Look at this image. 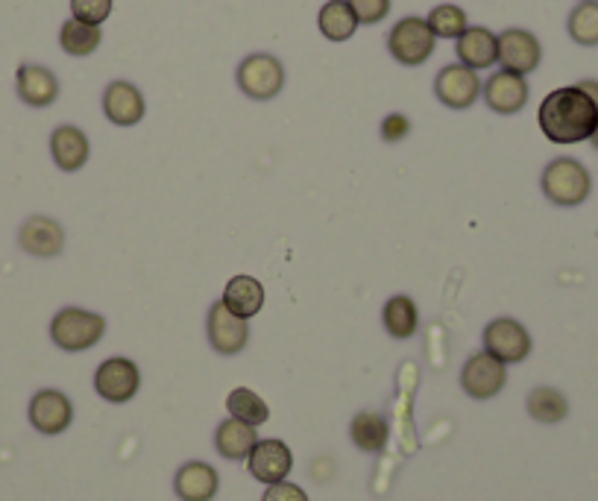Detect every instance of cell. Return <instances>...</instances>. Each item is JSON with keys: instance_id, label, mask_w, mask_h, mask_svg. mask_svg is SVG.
<instances>
[{"instance_id": "1", "label": "cell", "mask_w": 598, "mask_h": 501, "mask_svg": "<svg viewBox=\"0 0 598 501\" xmlns=\"http://www.w3.org/2000/svg\"><path fill=\"white\" fill-rule=\"evenodd\" d=\"M536 121L545 138L554 144H578L596 135L598 105L580 86H566L545 97Z\"/></svg>"}, {"instance_id": "2", "label": "cell", "mask_w": 598, "mask_h": 501, "mask_svg": "<svg viewBox=\"0 0 598 501\" xmlns=\"http://www.w3.org/2000/svg\"><path fill=\"white\" fill-rule=\"evenodd\" d=\"M106 332V320L95 311L86 308H62L59 314L53 316L51 337L53 343L65 352H82L91 349Z\"/></svg>"}, {"instance_id": "3", "label": "cell", "mask_w": 598, "mask_h": 501, "mask_svg": "<svg viewBox=\"0 0 598 501\" xmlns=\"http://www.w3.org/2000/svg\"><path fill=\"white\" fill-rule=\"evenodd\" d=\"M589 188H593V179L587 167L575 158H554L543 170V193L554 205H563V209L580 205L589 197Z\"/></svg>"}, {"instance_id": "4", "label": "cell", "mask_w": 598, "mask_h": 501, "mask_svg": "<svg viewBox=\"0 0 598 501\" xmlns=\"http://www.w3.org/2000/svg\"><path fill=\"white\" fill-rule=\"evenodd\" d=\"M434 42H438V35L431 33L429 21L411 15L394 24V30L387 35V51L396 62L413 68V65H422L434 53Z\"/></svg>"}, {"instance_id": "5", "label": "cell", "mask_w": 598, "mask_h": 501, "mask_svg": "<svg viewBox=\"0 0 598 501\" xmlns=\"http://www.w3.org/2000/svg\"><path fill=\"white\" fill-rule=\"evenodd\" d=\"M237 86L253 100H273L285 86V68L270 53H253L237 65Z\"/></svg>"}, {"instance_id": "6", "label": "cell", "mask_w": 598, "mask_h": 501, "mask_svg": "<svg viewBox=\"0 0 598 501\" xmlns=\"http://www.w3.org/2000/svg\"><path fill=\"white\" fill-rule=\"evenodd\" d=\"M484 352H490L501 364H519L531 355V334L517 320L499 316L484 329Z\"/></svg>"}, {"instance_id": "7", "label": "cell", "mask_w": 598, "mask_h": 501, "mask_svg": "<svg viewBox=\"0 0 598 501\" xmlns=\"http://www.w3.org/2000/svg\"><path fill=\"white\" fill-rule=\"evenodd\" d=\"M508 381V364L492 358L490 352H475L461 369V387L473 399H492Z\"/></svg>"}, {"instance_id": "8", "label": "cell", "mask_w": 598, "mask_h": 501, "mask_svg": "<svg viewBox=\"0 0 598 501\" xmlns=\"http://www.w3.org/2000/svg\"><path fill=\"white\" fill-rule=\"evenodd\" d=\"M141 372L130 358L103 360L95 372V390L106 402H130L139 393Z\"/></svg>"}, {"instance_id": "9", "label": "cell", "mask_w": 598, "mask_h": 501, "mask_svg": "<svg viewBox=\"0 0 598 501\" xmlns=\"http://www.w3.org/2000/svg\"><path fill=\"white\" fill-rule=\"evenodd\" d=\"M434 94L449 109H469L481 94V79L466 65H446L434 79Z\"/></svg>"}, {"instance_id": "10", "label": "cell", "mask_w": 598, "mask_h": 501, "mask_svg": "<svg viewBox=\"0 0 598 501\" xmlns=\"http://www.w3.org/2000/svg\"><path fill=\"white\" fill-rule=\"evenodd\" d=\"M540 59H543V47H540L534 33H528V30H505L499 35L501 70L525 77V74L536 70Z\"/></svg>"}, {"instance_id": "11", "label": "cell", "mask_w": 598, "mask_h": 501, "mask_svg": "<svg viewBox=\"0 0 598 501\" xmlns=\"http://www.w3.org/2000/svg\"><path fill=\"white\" fill-rule=\"evenodd\" d=\"M250 341L244 316L232 314L223 302H214L209 311V343L220 355H237Z\"/></svg>"}, {"instance_id": "12", "label": "cell", "mask_w": 598, "mask_h": 501, "mask_svg": "<svg viewBox=\"0 0 598 501\" xmlns=\"http://www.w3.org/2000/svg\"><path fill=\"white\" fill-rule=\"evenodd\" d=\"M74 420V408L70 399L59 390H38L30 402V422L35 431H42L47 437L62 434Z\"/></svg>"}, {"instance_id": "13", "label": "cell", "mask_w": 598, "mask_h": 501, "mask_svg": "<svg viewBox=\"0 0 598 501\" xmlns=\"http://www.w3.org/2000/svg\"><path fill=\"white\" fill-rule=\"evenodd\" d=\"M250 472L262 483H279L288 478L290 466H294V455L281 439H258L255 448L246 457Z\"/></svg>"}, {"instance_id": "14", "label": "cell", "mask_w": 598, "mask_h": 501, "mask_svg": "<svg viewBox=\"0 0 598 501\" xmlns=\"http://www.w3.org/2000/svg\"><path fill=\"white\" fill-rule=\"evenodd\" d=\"M21 249L35 258H56L65 249V229L51 218H30L18 232Z\"/></svg>"}, {"instance_id": "15", "label": "cell", "mask_w": 598, "mask_h": 501, "mask_svg": "<svg viewBox=\"0 0 598 501\" xmlns=\"http://www.w3.org/2000/svg\"><path fill=\"white\" fill-rule=\"evenodd\" d=\"M481 94L496 114H517L528 103V82L519 74L496 70L481 88Z\"/></svg>"}, {"instance_id": "16", "label": "cell", "mask_w": 598, "mask_h": 501, "mask_svg": "<svg viewBox=\"0 0 598 501\" xmlns=\"http://www.w3.org/2000/svg\"><path fill=\"white\" fill-rule=\"evenodd\" d=\"M457 59L473 70L490 68L499 62V35H492L487 26H466L457 38Z\"/></svg>"}, {"instance_id": "17", "label": "cell", "mask_w": 598, "mask_h": 501, "mask_svg": "<svg viewBox=\"0 0 598 501\" xmlns=\"http://www.w3.org/2000/svg\"><path fill=\"white\" fill-rule=\"evenodd\" d=\"M103 112L118 126H135L144 118V94L132 82L118 79L103 91Z\"/></svg>"}, {"instance_id": "18", "label": "cell", "mask_w": 598, "mask_h": 501, "mask_svg": "<svg viewBox=\"0 0 598 501\" xmlns=\"http://www.w3.org/2000/svg\"><path fill=\"white\" fill-rule=\"evenodd\" d=\"M15 86L18 97L26 105H35V109H44L59 97V79H56L53 70L42 68V65H21L15 74Z\"/></svg>"}, {"instance_id": "19", "label": "cell", "mask_w": 598, "mask_h": 501, "mask_svg": "<svg viewBox=\"0 0 598 501\" xmlns=\"http://www.w3.org/2000/svg\"><path fill=\"white\" fill-rule=\"evenodd\" d=\"M51 153L53 162L65 170V174H74L79 167L88 162V138L86 132L79 130V126H59V130H53L51 135Z\"/></svg>"}, {"instance_id": "20", "label": "cell", "mask_w": 598, "mask_h": 501, "mask_svg": "<svg viewBox=\"0 0 598 501\" xmlns=\"http://www.w3.org/2000/svg\"><path fill=\"white\" fill-rule=\"evenodd\" d=\"M218 492V472L209 464H185L176 472V496L182 501H211Z\"/></svg>"}, {"instance_id": "21", "label": "cell", "mask_w": 598, "mask_h": 501, "mask_svg": "<svg viewBox=\"0 0 598 501\" xmlns=\"http://www.w3.org/2000/svg\"><path fill=\"white\" fill-rule=\"evenodd\" d=\"M220 302H223L232 314L250 320V316L258 314L264 305L262 281L253 279V276H232V279L226 281V290H223V299H220Z\"/></svg>"}, {"instance_id": "22", "label": "cell", "mask_w": 598, "mask_h": 501, "mask_svg": "<svg viewBox=\"0 0 598 501\" xmlns=\"http://www.w3.org/2000/svg\"><path fill=\"white\" fill-rule=\"evenodd\" d=\"M214 443H218L220 455L229 457V460H244L255 448L258 437H255L253 425L241 420H226L214 434Z\"/></svg>"}, {"instance_id": "23", "label": "cell", "mask_w": 598, "mask_h": 501, "mask_svg": "<svg viewBox=\"0 0 598 501\" xmlns=\"http://www.w3.org/2000/svg\"><path fill=\"white\" fill-rule=\"evenodd\" d=\"M317 24H320V33L329 38V42H346L355 35L358 30V18L352 12V7L346 0H329L320 9V18H317Z\"/></svg>"}, {"instance_id": "24", "label": "cell", "mask_w": 598, "mask_h": 501, "mask_svg": "<svg viewBox=\"0 0 598 501\" xmlns=\"http://www.w3.org/2000/svg\"><path fill=\"white\" fill-rule=\"evenodd\" d=\"M381 320H385V329L394 334L396 341H405V337H413V334H417L420 311H417L411 297H390L387 299Z\"/></svg>"}, {"instance_id": "25", "label": "cell", "mask_w": 598, "mask_h": 501, "mask_svg": "<svg viewBox=\"0 0 598 501\" xmlns=\"http://www.w3.org/2000/svg\"><path fill=\"white\" fill-rule=\"evenodd\" d=\"M59 42H62V51L70 53V56H88V53H95L97 47H100L103 33H100V26L82 24V21H77V18H70V21L62 24Z\"/></svg>"}, {"instance_id": "26", "label": "cell", "mask_w": 598, "mask_h": 501, "mask_svg": "<svg viewBox=\"0 0 598 501\" xmlns=\"http://www.w3.org/2000/svg\"><path fill=\"white\" fill-rule=\"evenodd\" d=\"M352 443L361 448V452H381L387 446V422L385 416H378V413H358L355 420H352Z\"/></svg>"}, {"instance_id": "27", "label": "cell", "mask_w": 598, "mask_h": 501, "mask_svg": "<svg viewBox=\"0 0 598 501\" xmlns=\"http://www.w3.org/2000/svg\"><path fill=\"white\" fill-rule=\"evenodd\" d=\"M528 413L534 416L536 422H561L566 420V413H569V402H566V396L561 390H554V387H536L528 396Z\"/></svg>"}, {"instance_id": "28", "label": "cell", "mask_w": 598, "mask_h": 501, "mask_svg": "<svg viewBox=\"0 0 598 501\" xmlns=\"http://www.w3.org/2000/svg\"><path fill=\"white\" fill-rule=\"evenodd\" d=\"M226 408L229 413H232V420L246 422V425H253V428L270 420V408H267L262 396L253 393L250 387H237V390H232L226 399Z\"/></svg>"}, {"instance_id": "29", "label": "cell", "mask_w": 598, "mask_h": 501, "mask_svg": "<svg viewBox=\"0 0 598 501\" xmlns=\"http://www.w3.org/2000/svg\"><path fill=\"white\" fill-rule=\"evenodd\" d=\"M569 35L584 47L598 44V3L596 0H580L569 15Z\"/></svg>"}, {"instance_id": "30", "label": "cell", "mask_w": 598, "mask_h": 501, "mask_svg": "<svg viewBox=\"0 0 598 501\" xmlns=\"http://www.w3.org/2000/svg\"><path fill=\"white\" fill-rule=\"evenodd\" d=\"M431 33L440 35V38H461L466 30V12L455 3H443V7H434L429 15Z\"/></svg>"}, {"instance_id": "31", "label": "cell", "mask_w": 598, "mask_h": 501, "mask_svg": "<svg viewBox=\"0 0 598 501\" xmlns=\"http://www.w3.org/2000/svg\"><path fill=\"white\" fill-rule=\"evenodd\" d=\"M70 12L82 24L100 26L112 15V0H70Z\"/></svg>"}, {"instance_id": "32", "label": "cell", "mask_w": 598, "mask_h": 501, "mask_svg": "<svg viewBox=\"0 0 598 501\" xmlns=\"http://www.w3.org/2000/svg\"><path fill=\"white\" fill-rule=\"evenodd\" d=\"M358 18V24H378L390 12V0H346Z\"/></svg>"}, {"instance_id": "33", "label": "cell", "mask_w": 598, "mask_h": 501, "mask_svg": "<svg viewBox=\"0 0 598 501\" xmlns=\"http://www.w3.org/2000/svg\"><path fill=\"white\" fill-rule=\"evenodd\" d=\"M411 132V121L405 118V114H387L385 123H381V138L390 141V144H396V141H402L405 135Z\"/></svg>"}, {"instance_id": "34", "label": "cell", "mask_w": 598, "mask_h": 501, "mask_svg": "<svg viewBox=\"0 0 598 501\" xmlns=\"http://www.w3.org/2000/svg\"><path fill=\"white\" fill-rule=\"evenodd\" d=\"M264 501H308V496H306V490H299L297 483L279 481V483H270V487H267V492H264Z\"/></svg>"}, {"instance_id": "35", "label": "cell", "mask_w": 598, "mask_h": 501, "mask_svg": "<svg viewBox=\"0 0 598 501\" xmlns=\"http://www.w3.org/2000/svg\"><path fill=\"white\" fill-rule=\"evenodd\" d=\"M596 3H598V0H596Z\"/></svg>"}]
</instances>
